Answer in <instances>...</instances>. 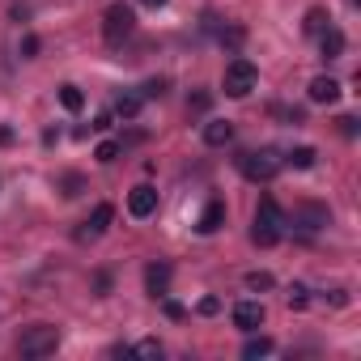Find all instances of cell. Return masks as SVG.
<instances>
[{
  "label": "cell",
  "instance_id": "1",
  "mask_svg": "<svg viewBox=\"0 0 361 361\" xmlns=\"http://www.w3.org/2000/svg\"><path fill=\"white\" fill-rule=\"evenodd\" d=\"M234 161H238V174L251 178V183H272L281 174V153L276 149H243Z\"/></svg>",
  "mask_w": 361,
  "mask_h": 361
},
{
  "label": "cell",
  "instance_id": "2",
  "mask_svg": "<svg viewBox=\"0 0 361 361\" xmlns=\"http://www.w3.org/2000/svg\"><path fill=\"white\" fill-rule=\"evenodd\" d=\"M281 234H285V213H281V204H276L272 196H264V200H259V209H255L251 238H255V247H276V243H281Z\"/></svg>",
  "mask_w": 361,
  "mask_h": 361
},
{
  "label": "cell",
  "instance_id": "3",
  "mask_svg": "<svg viewBox=\"0 0 361 361\" xmlns=\"http://www.w3.org/2000/svg\"><path fill=\"white\" fill-rule=\"evenodd\" d=\"M56 348H60V327H51V323H35V327H26L22 340H18V353L30 357V361L51 357Z\"/></svg>",
  "mask_w": 361,
  "mask_h": 361
},
{
  "label": "cell",
  "instance_id": "4",
  "mask_svg": "<svg viewBox=\"0 0 361 361\" xmlns=\"http://www.w3.org/2000/svg\"><path fill=\"white\" fill-rule=\"evenodd\" d=\"M132 30H136V13H132V5L115 0V5L106 9V18H102V39H106L111 47H119Z\"/></svg>",
  "mask_w": 361,
  "mask_h": 361
},
{
  "label": "cell",
  "instance_id": "5",
  "mask_svg": "<svg viewBox=\"0 0 361 361\" xmlns=\"http://www.w3.org/2000/svg\"><path fill=\"white\" fill-rule=\"evenodd\" d=\"M255 81H259V73H255L251 60H230V64H226L221 90H226V98H247V94L255 90Z\"/></svg>",
  "mask_w": 361,
  "mask_h": 361
},
{
  "label": "cell",
  "instance_id": "6",
  "mask_svg": "<svg viewBox=\"0 0 361 361\" xmlns=\"http://www.w3.org/2000/svg\"><path fill=\"white\" fill-rule=\"evenodd\" d=\"M128 213H132V217H153V213H157V188H149V183L132 188V192H128Z\"/></svg>",
  "mask_w": 361,
  "mask_h": 361
},
{
  "label": "cell",
  "instance_id": "7",
  "mask_svg": "<svg viewBox=\"0 0 361 361\" xmlns=\"http://www.w3.org/2000/svg\"><path fill=\"white\" fill-rule=\"evenodd\" d=\"M327 221H331V213H327L323 204H302V209L293 213V226H302V230H310V234H314V230H323Z\"/></svg>",
  "mask_w": 361,
  "mask_h": 361
},
{
  "label": "cell",
  "instance_id": "8",
  "mask_svg": "<svg viewBox=\"0 0 361 361\" xmlns=\"http://www.w3.org/2000/svg\"><path fill=\"white\" fill-rule=\"evenodd\" d=\"M306 94H310V102H319V106H331V102L340 98V81H336V77H314Z\"/></svg>",
  "mask_w": 361,
  "mask_h": 361
},
{
  "label": "cell",
  "instance_id": "9",
  "mask_svg": "<svg viewBox=\"0 0 361 361\" xmlns=\"http://www.w3.org/2000/svg\"><path fill=\"white\" fill-rule=\"evenodd\" d=\"M234 140V123L230 119H209L204 123V145L209 149H221V145H230Z\"/></svg>",
  "mask_w": 361,
  "mask_h": 361
},
{
  "label": "cell",
  "instance_id": "10",
  "mask_svg": "<svg viewBox=\"0 0 361 361\" xmlns=\"http://www.w3.org/2000/svg\"><path fill=\"white\" fill-rule=\"evenodd\" d=\"M221 226H226V204H221V200H209L204 213H200V221H196V230H200V234H217Z\"/></svg>",
  "mask_w": 361,
  "mask_h": 361
},
{
  "label": "cell",
  "instance_id": "11",
  "mask_svg": "<svg viewBox=\"0 0 361 361\" xmlns=\"http://www.w3.org/2000/svg\"><path fill=\"white\" fill-rule=\"evenodd\" d=\"M259 323H264V306H259V302H238V306H234V327L255 331Z\"/></svg>",
  "mask_w": 361,
  "mask_h": 361
},
{
  "label": "cell",
  "instance_id": "12",
  "mask_svg": "<svg viewBox=\"0 0 361 361\" xmlns=\"http://www.w3.org/2000/svg\"><path fill=\"white\" fill-rule=\"evenodd\" d=\"M111 217H115V209H111V204H98V209L90 213V221H85V230H81L77 238H98V234H106V226H111Z\"/></svg>",
  "mask_w": 361,
  "mask_h": 361
},
{
  "label": "cell",
  "instance_id": "13",
  "mask_svg": "<svg viewBox=\"0 0 361 361\" xmlns=\"http://www.w3.org/2000/svg\"><path fill=\"white\" fill-rule=\"evenodd\" d=\"M145 285H149L153 298H166V289H170V264H149L145 268Z\"/></svg>",
  "mask_w": 361,
  "mask_h": 361
},
{
  "label": "cell",
  "instance_id": "14",
  "mask_svg": "<svg viewBox=\"0 0 361 361\" xmlns=\"http://www.w3.org/2000/svg\"><path fill=\"white\" fill-rule=\"evenodd\" d=\"M319 47H323L327 60H340V56H344V35H340L336 26H327V30L319 35Z\"/></svg>",
  "mask_w": 361,
  "mask_h": 361
},
{
  "label": "cell",
  "instance_id": "15",
  "mask_svg": "<svg viewBox=\"0 0 361 361\" xmlns=\"http://www.w3.org/2000/svg\"><path fill=\"white\" fill-rule=\"evenodd\" d=\"M140 106H145V98H140V94H119V98H115V115H123V119H136V115H140Z\"/></svg>",
  "mask_w": 361,
  "mask_h": 361
},
{
  "label": "cell",
  "instance_id": "16",
  "mask_svg": "<svg viewBox=\"0 0 361 361\" xmlns=\"http://www.w3.org/2000/svg\"><path fill=\"white\" fill-rule=\"evenodd\" d=\"M60 106H64V111H81V106H85V94H81L77 85H60Z\"/></svg>",
  "mask_w": 361,
  "mask_h": 361
},
{
  "label": "cell",
  "instance_id": "17",
  "mask_svg": "<svg viewBox=\"0 0 361 361\" xmlns=\"http://www.w3.org/2000/svg\"><path fill=\"white\" fill-rule=\"evenodd\" d=\"M289 161H293V166H298V170H310V166H314V161H319V153H314V149H310V145H298V149H293V153H289Z\"/></svg>",
  "mask_w": 361,
  "mask_h": 361
},
{
  "label": "cell",
  "instance_id": "18",
  "mask_svg": "<svg viewBox=\"0 0 361 361\" xmlns=\"http://www.w3.org/2000/svg\"><path fill=\"white\" fill-rule=\"evenodd\" d=\"M119 149H123V145H119V140H102V145H98V149H94V157H98V161H102V166H111V161H115V157H119Z\"/></svg>",
  "mask_w": 361,
  "mask_h": 361
},
{
  "label": "cell",
  "instance_id": "19",
  "mask_svg": "<svg viewBox=\"0 0 361 361\" xmlns=\"http://www.w3.org/2000/svg\"><path fill=\"white\" fill-rule=\"evenodd\" d=\"M268 353H272V340H264V336H259V340H247V348H243V357H247V361L268 357Z\"/></svg>",
  "mask_w": 361,
  "mask_h": 361
},
{
  "label": "cell",
  "instance_id": "20",
  "mask_svg": "<svg viewBox=\"0 0 361 361\" xmlns=\"http://www.w3.org/2000/svg\"><path fill=\"white\" fill-rule=\"evenodd\" d=\"M327 30V13L323 9H310L306 13V35H323Z\"/></svg>",
  "mask_w": 361,
  "mask_h": 361
},
{
  "label": "cell",
  "instance_id": "21",
  "mask_svg": "<svg viewBox=\"0 0 361 361\" xmlns=\"http://www.w3.org/2000/svg\"><path fill=\"white\" fill-rule=\"evenodd\" d=\"M81 192H85V178H81V174H64V196L73 200V196H81Z\"/></svg>",
  "mask_w": 361,
  "mask_h": 361
},
{
  "label": "cell",
  "instance_id": "22",
  "mask_svg": "<svg viewBox=\"0 0 361 361\" xmlns=\"http://www.w3.org/2000/svg\"><path fill=\"white\" fill-rule=\"evenodd\" d=\"M132 353H136V357H161V344H157V340H140Z\"/></svg>",
  "mask_w": 361,
  "mask_h": 361
},
{
  "label": "cell",
  "instance_id": "23",
  "mask_svg": "<svg viewBox=\"0 0 361 361\" xmlns=\"http://www.w3.org/2000/svg\"><path fill=\"white\" fill-rule=\"evenodd\" d=\"M94 289H98V298H106L111 293V272H98L94 276Z\"/></svg>",
  "mask_w": 361,
  "mask_h": 361
},
{
  "label": "cell",
  "instance_id": "24",
  "mask_svg": "<svg viewBox=\"0 0 361 361\" xmlns=\"http://www.w3.org/2000/svg\"><path fill=\"white\" fill-rule=\"evenodd\" d=\"M247 285H251V289H268V285H272V276H268V272H251V276H247Z\"/></svg>",
  "mask_w": 361,
  "mask_h": 361
},
{
  "label": "cell",
  "instance_id": "25",
  "mask_svg": "<svg viewBox=\"0 0 361 361\" xmlns=\"http://www.w3.org/2000/svg\"><path fill=\"white\" fill-rule=\"evenodd\" d=\"M289 306H298V310L306 306V289L302 285H289Z\"/></svg>",
  "mask_w": 361,
  "mask_h": 361
},
{
  "label": "cell",
  "instance_id": "26",
  "mask_svg": "<svg viewBox=\"0 0 361 361\" xmlns=\"http://www.w3.org/2000/svg\"><path fill=\"white\" fill-rule=\"evenodd\" d=\"M188 106H192V111H209V106H213V94H196Z\"/></svg>",
  "mask_w": 361,
  "mask_h": 361
},
{
  "label": "cell",
  "instance_id": "27",
  "mask_svg": "<svg viewBox=\"0 0 361 361\" xmlns=\"http://www.w3.org/2000/svg\"><path fill=\"white\" fill-rule=\"evenodd\" d=\"M94 128H98V132H111V128H115V115H111V111H102V115L94 119Z\"/></svg>",
  "mask_w": 361,
  "mask_h": 361
},
{
  "label": "cell",
  "instance_id": "28",
  "mask_svg": "<svg viewBox=\"0 0 361 361\" xmlns=\"http://www.w3.org/2000/svg\"><path fill=\"white\" fill-rule=\"evenodd\" d=\"M161 90H166V81H145V94H140V98H157Z\"/></svg>",
  "mask_w": 361,
  "mask_h": 361
},
{
  "label": "cell",
  "instance_id": "29",
  "mask_svg": "<svg viewBox=\"0 0 361 361\" xmlns=\"http://www.w3.org/2000/svg\"><path fill=\"white\" fill-rule=\"evenodd\" d=\"M217 310H221L217 298H200V314H217Z\"/></svg>",
  "mask_w": 361,
  "mask_h": 361
},
{
  "label": "cell",
  "instance_id": "30",
  "mask_svg": "<svg viewBox=\"0 0 361 361\" xmlns=\"http://www.w3.org/2000/svg\"><path fill=\"white\" fill-rule=\"evenodd\" d=\"M161 306H166V314H170V319H183V306H178V302H174V298H166V302H161Z\"/></svg>",
  "mask_w": 361,
  "mask_h": 361
},
{
  "label": "cell",
  "instance_id": "31",
  "mask_svg": "<svg viewBox=\"0 0 361 361\" xmlns=\"http://www.w3.org/2000/svg\"><path fill=\"white\" fill-rule=\"evenodd\" d=\"M340 132H344V136H357V119H353V115H344V119H340Z\"/></svg>",
  "mask_w": 361,
  "mask_h": 361
},
{
  "label": "cell",
  "instance_id": "32",
  "mask_svg": "<svg viewBox=\"0 0 361 361\" xmlns=\"http://www.w3.org/2000/svg\"><path fill=\"white\" fill-rule=\"evenodd\" d=\"M0 145H13V128H0Z\"/></svg>",
  "mask_w": 361,
  "mask_h": 361
},
{
  "label": "cell",
  "instance_id": "33",
  "mask_svg": "<svg viewBox=\"0 0 361 361\" xmlns=\"http://www.w3.org/2000/svg\"><path fill=\"white\" fill-rule=\"evenodd\" d=\"M140 5H145V9H161V5H166V0H140Z\"/></svg>",
  "mask_w": 361,
  "mask_h": 361
}]
</instances>
